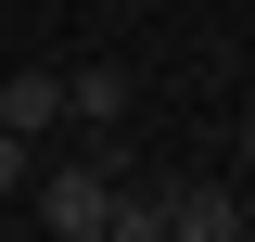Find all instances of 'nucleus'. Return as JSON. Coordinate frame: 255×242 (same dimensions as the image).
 I'll return each mask as SVG.
<instances>
[{
	"instance_id": "obj_2",
	"label": "nucleus",
	"mask_w": 255,
	"mask_h": 242,
	"mask_svg": "<svg viewBox=\"0 0 255 242\" xmlns=\"http://www.w3.org/2000/svg\"><path fill=\"white\" fill-rule=\"evenodd\" d=\"M166 242H243V191H217V179H166Z\"/></svg>"
},
{
	"instance_id": "obj_1",
	"label": "nucleus",
	"mask_w": 255,
	"mask_h": 242,
	"mask_svg": "<svg viewBox=\"0 0 255 242\" xmlns=\"http://www.w3.org/2000/svg\"><path fill=\"white\" fill-rule=\"evenodd\" d=\"M102 217H115V166H102V153H77V166L38 179V230L51 242H102Z\"/></svg>"
},
{
	"instance_id": "obj_5",
	"label": "nucleus",
	"mask_w": 255,
	"mask_h": 242,
	"mask_svg": "<svg viewBox=\"0 0 255 242\" xmlns=\"http://www.w3.org/2000/svg\"><path fill=\"white\" fill-rule=\"evenodd\" d=\"M38 179V140H13V127H0V191H26Z\"/></svg>"
},
{
	"instance_id": "obj_3",
	"label": "nucleus",
	"mask_w": 255,
	"mask_h": 242,
	"mask_svg": "<svg viewBox=\"0 0 255 242\" xmlns=\"http://www.w3.org/2000/svg\"><path fill=\"white\" fill-rule=\"evenodd\" d=\"M0 127H13V140H51L64 127V64H13V77H0Z\"/></svg>"
},
{
	"instance_id": "obj_4",
	"label": "nucleus",
	"mask_w": 255,
	"mask_h": 242,
	"mask_svg": "<svg viewBox=\"0 0 255 242\" xmlns=\"http://www.w3.org/2000/svg\"><path fill=\"white\" fill-rule=\"evenodd\" d=\"M128 115V64H64V127H115Z\"/></svg>"
}]
</instances>
